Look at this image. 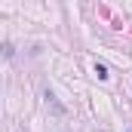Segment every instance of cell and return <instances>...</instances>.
<instances>
[{"instance_id": "2", "label": "cell", "mask_w": 132, "mask_h": 132, "mask_svg": "<svg viewBox=\"0 0 132 132\" xmlns=\"http://www.w3.org/2000/svg\"><path fill=\"white\" fill-rule=\"evenodd\" d=\"M95 74H98V80H108V68L104 65H95Z\"/></svg>"}, {"instance_id": "1", "label": "cell", "mask_w": 132, "mask_h": 132, "mask_svg": "<svg viewBox=\"0 0 132 132\" xmlns=\"http://www.w3.org/2000/svg\"><path fill=\"white\" fill-rule=\"evenodd\" d=\"M43 98H46V104H52L55 108V114H65V108L55 101V95H52V89H43Z\"/></svg>"}]
</instances>
